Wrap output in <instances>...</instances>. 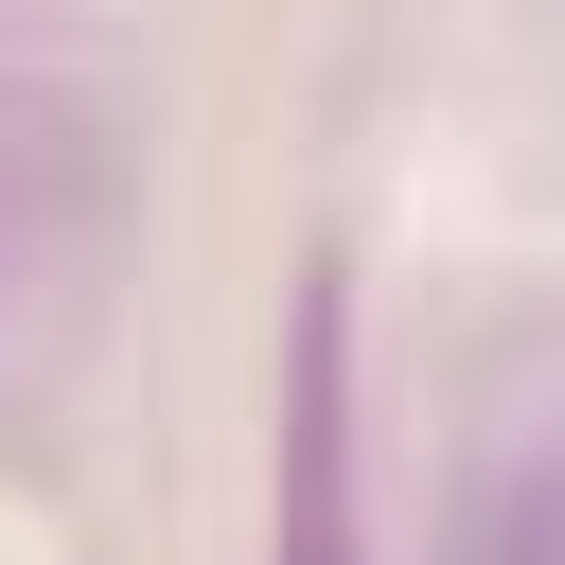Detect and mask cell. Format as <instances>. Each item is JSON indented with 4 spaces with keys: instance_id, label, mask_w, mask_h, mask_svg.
Instances as JSON below:
<instances>
[{
    "instance_id": "6da1fadb",
    "label": "cell",
    "mask_w": 565,
    "mask_h": 565,
    "mask_svg": "<svg viewBox=\"0 0 565 565\" xmlns=\"http://www.w3.org/2000/svg\"><path fill=\"white\" fill-rule=\"evenodd\" d=\"M282 565H353V512H335V318H318V371H300V512H282Z\"/></svg>"
}]
</instances>
